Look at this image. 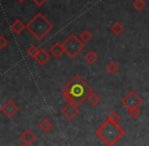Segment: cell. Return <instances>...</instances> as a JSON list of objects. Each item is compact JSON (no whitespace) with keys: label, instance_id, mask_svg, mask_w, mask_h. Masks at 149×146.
I'll list each match as a JSON object with an SVG mask.
<instances>
[{"label":"cell","instance_id":"cell-1","mask_svg":"<svg viewBox=\"0 0 149 146\" xmlns=\"http://www.w3.org/2000/svg\"><path fill=\"white\" fill-rule=\"evenodd\" d=\"M92 92H93V89L79 75H76L62 88V96L64 100L77 106L87 100L88 96Z\"/></svg>","mask_w":149,"mask_h":146},{"label":"cell","instance_id":"cell-2","mask_svg":"<svg viewBox=\"0 0 149 146\" xmlns=\"http://www.w3.org/2000/svg\"><path fill=\"white\" fill-rule=\"evenodd\" d=\"M95 134L107 146H113L124 136L125 130L118 125V123L106 119L97 130Z\"/></svg>","mask_w":149,"mask_h":146},{"label":"cell","instance_id":"cell-3","mask_svg":"<svg viewBox=\"0 0 149 146\" xmlns=\"http://www.w3.org/2000/svg\"><path fill=\"white\" fill-rule=\"evenodd\" d=\"M53 25L42 13H37L29 23L27 24V30L37 40H42L52 31Z\"/></svg>","mask_w":149,"mask_h":146},{"label":"cell","instance_id":"cell-4","mask_svg":"<svg viewBox=\"0 0 149 146\" xmlns=\"http://www.w3.org/2000/svg\"><path fill=\"white\" fill-rule=\"evenodd\" d=\"M62 45L64 47L65 53L70 56V58L77 57V55L85 48V43L81 41V39L77 37L74 34H70L63 42Z\"/></svg>","mask_w":149,"mask_h":146},{"label":"cell","instance_id":"cell-5","mask_svg":"<svg viewBox=\"0 0 149 146\" xmlns=\"http://www.w3.org/2000/svg\"><path fill=\"white\" fill-rule=\"evenodd\" d=\"M143 103V99L137 94L135 91L131 90L127 93L122 99V104L126 106L127 108H134V107H139Z\"/></svg>","mask_w":149,"mask_h":146},{"label":"cell","instance_id":"cell-6","mask_svg":"<svg viewBox=\"0 0 149 146\" xmlns=\"http://www.w3.org/2000/svg\"><path fill=\"white\" fill-rule=\"evenodd\" d=\"M1 111H2L8 119H11V117H15L17 111H19V106H17L13 100H7V101H5L4 104L1 106Z\"/></svg>","mask_w":149,"mask_h":146},{"label":"cell","instance_id":"cell-7","mask_svg":"<svg viewBox=\"0 0 149 146\" xmlns=\"http://www.w3.org/2000/svg\"><path fill=\"white\" fill-rule=\"evenodd\" d=\"M78 113H79V108L77 107V105L70 102L64 105L61 109V115L68 119H72Z\"/></svg>","mask_w":149,"mask_h":146},{"label":"cell","instance_id":"cell-8","mask_svg":"<svg viewBox=\"0 0 149 146\" xmlns=\"http://www.w3.org/2000/svg\"><path fill=\"white\" fill-rule=\"evenodd\" d=\"M19 139H21V141L23 142L24 144H26V145L29 146V145H31L32 143H34V142L36 141V139H37V136H36L32 131H30V130H26L24 133L21 134V136H19Z\"/></svg>","mask_w":149,"mask_h":146},{"label":"cell","instance_id":"cell-9","mask_svg":"<svg viewBox=\"0 0 149 146\" xmlns=\"http://www.w3.org/2000/svg\"><path fill=\"white\" fill-rule=\"evenodd\" d=\"M49 58H50L49 52H47L45 49L41 48V49H39L37 55H36V57L34 58V59H35L39 64H41V66H44V64H45L46 62L49 60Z\"/></svg>","mask_w":149,"mask_h":146},{"label":"cell","instance_id":"cell-10","mask_svg":"<svg viewBox=\"0 0 149 146\" xmlns=\"http://www.w3.org/2000/svg\"><path fill=\"white\" fill-rule=\"evenodd\" d=\"M64 52L65 51H64V47L62 43H54L52 47L50 48V54L56 58H59Z\"/></svg>","mask_w":149,"mask_h":146},{"label":"cell","instance_id":"cell-11","mask_svg":"<svg viewBox=\"0 0 149 146\" xmlns=\"http://www.w3.org/2000/svg\"><path fill=\"white\" fill-rule=\"evenodd\" d=\"M10 28H11V30H13V32H15V34H21L24 30L27 29V25H25L21 20H17V21L10 26Z\"/></svg>","mask_w":149,"mask_h":146},{"label":"cell","instance_id":"cell-12","mask_svg":"<svg viewBox=\"0 0 149 146\" xmlns=\"http://www.w3.org/2000/svg\"><path fill=\"white\" fill-rule=\"evenodd\" d=\"M110 31L116 36H120L125 31V27L123 26V24L120 22H114L111 25V27H110Z\"/></svg>","mask_w":149,"mask_h":146},{"label":"cell","instance_id":"cell-13","mask_svg":"<svg viewBox=\"0 0 149 146\" xmlns=\"http://www.w3.org/2000/svg\"><path fill=\"white\" fill-rule=\"evenodd\" d=\"M39 128L41 129V131L44 132V133H48V132L51 131L52 128H53V124H52V122L50 121V119H44L43 121L40 123Z\"/></svg>","mask_w":149,"mask_h":146},{"label":"cell","instance_id":"cell-14","mask_svg":"<svg viewBox=\"0 0 149 146\" xmlns=\"http://www.w3.org/2000/svg\"><path fill=\"white\" fill-rule=\"evenodd\" d=\"M84 58L85 60L90 64H94L96 62V60L98 59V55L93 51V50H89L87 53L84 55Z\"/></svg>","mask_w":149,"mask_h":146},{"label":"cell","instance_id":"cell-15","mask_svg":"<svg viewBox=\"0 0 149 146\" xmlns=\"http://www.w3.org/2000/svg\"><path fill=\"white\" fill-rule=\"evenodd\" d=\"M87 101L90 103V104L92 105V106H96V105L99 104V102H100V97L98 96V95L96 94V93L92 92L91 94H90L89 96H88Z\"/></svg>","mask_w":149,"mask_h":146},{"label":"cell","instance_id":"cell-16","mask_svg":"<svg viewBox=\"0 0 149 146\" xmlns=\"http://www.w3.org/2000/svg\"><path fill=\"white\" fill-rule=\"evenodd\" d=\"M118 64H116V61H110V62H108L107 64V66H106V71H107L108 73H109L110 75H114V74H116L118 73Z\"/></svg>","mask_w":149,"mask_h":146},{"label":"cell","instance_id":"cell-17","mask_svg":"<svg viewBox=\"0 0 149 146\" xmlns=\"http://www.w3.org/2000/svg\"><path fill=\"white\" fill-rule=\"evenodd\" d=\"M80 39L83 43H88L90 40L92 39V34L90 33V31L88 30H84L82 31V33L80 34Z\"/></svg>","mask_w":149,"mask_h":146},{"label":"cell","instance_id":"cell-18","mask_svg":"<svg viewBox=\"0 0 149 146\" xmlns=\"http://www.w3.org/2000/svg\"><path fill=\"white\" fill-rule=\"evenodd\" d=\"M132 5L137 11H141V10H143V9L145 8V6H146V3H145L144 0H134Z\"/></svg>","mask_w":149,"mask_h":146},{"label":"cell","instance_id":"cell-19","mask_svg":"<svg viewBox=\"0 0 149 146\" xmlns=\"http://www.w3.org/2000/svg\"><path fill=\"white\" fill-rule=\"evenodd\" d=\"M128 115H130L132 119H137L139 115H141V110L139 107H134V108H129L128 109Z\"/></svg>","mask_w":149,"mask_h":146},{"label":"cell","instance_id":"cell-20","mask_svg":"<svg viewBox=\"0 0 149 146\" xmlns=\"http://www.w3.org/2000/svg\"><path fill=\"white\" fill-rule=\"evenodd\" d=\"M38 51H39V48H37V46H35V45H32L28 48L27 54L30 56V57L35 58L36 55H37V53H38Z\"/></svg>","mask_w":149,"mask_h":146},{"label":"cell","instance_id":"cell-21","mask_svg":"<svg viewBox=\"0 0 149 146\" xmlns=\"http://www.w3.org/2000/svg\"><path fill=\"white\" fill-rule=\"evenodd\" d=\"M120 115H118V112H116V111H112V112L109 113V115H108V119H110V121L112 122H116V123H118V121H120Z\"/></svg>","mask_w":149,"mask_h":146},{"label":"cell","instance_id":"cell-22","mask_svg":"<svg viewBox=\"0 0 149 146\" xmlns=\"http://www.w3.org/2000/svg\"><path fill=\"white\" fill-rule=\"evenodd\" d=\"M8 44V41H7V39L4 37V36H0V48L1 49H3V48H5V46Z\"/></svg>","mask_w":149,"mask_h":146},{"label":"cell","instance_id":"cell-23","mask_svg":"<svg viewBox=\"0 0 149 146\" xmlns=\"http://www.w3.org/2000/svg\"><path fill=\"white\" fill-rule=\"evenodd\" d=\"M33 2L35 3V4H37L38 6H42V5L46 2V0H33Z\"/></svg>","mask_w":149,"mask_h":146},{"label":"cell","instance_id":"cell-24","mask_svg":"<svg viewBox=\"0 0 149 146\" xmlns=\"http://www.w3.org/2000/svg\"><path fill=\"white\" fill-rule=\"evenodd\" d=\"M17 2H19V3H23V2H25L26 0H17Z\"/></svg>","mask_w":149,"mask_h":146},{"label":"cell","instance_id":"cell-25","mask_svg":"<svg viewBox=\"0 0 149 146\" xmlns=\"http://www.w3.org/2000/svg\"><path fill=\"white\" fill-rule=\"evenodd\" d=\"M21 146H28V145H26V144H24V143H23V144H22Z\"/></svg>","mask_w":149,"mask_h":146}]
</instances>
